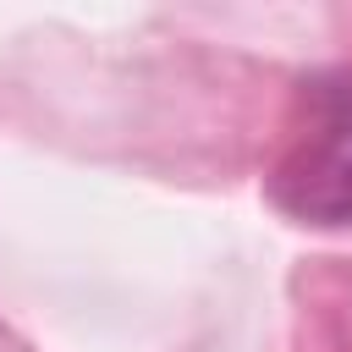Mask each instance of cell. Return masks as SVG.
<instances>
[{
	"label": "cell",
	"mask_w": 352,
	"mask_h": 352,
	"mask_svg": "<svg viewBox=\"0 0 352 352\" xmlns=\"http://www.w3.org/2000/svg\"><path fill=\"white\" fill-rule=\"evenodd\" d=\"M280 192H286L292 209L319 214V220H341V214H352V143L308 148V154L286 170Z\"/></svg>",
	"instance_id": "cell-1"
}]
</instances>
